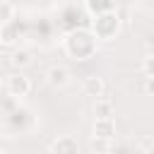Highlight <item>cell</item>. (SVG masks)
<instances>
[{
    "mask_svg": "<svg viewBox=\"0 0 154 154\" xmlns=\"http://www.w3.org/2000/svg\"><path fill=\"white\" fill-rule=\"evenodd\" d=\"M103 91H106V82H103L101 77H96V75L84 77V82H82V94H84V96H91V99L96 101V99L103 96Z\"/></svg>",
    "mask_w": 154,
    "mask_h": 154,
    "instance_id": "277c9868",
    "label": "cell"
},
{
    "mask_svg": "<svg viewBox=\"0 0 154 154\" xmlns=\"http://www.w3.org/2000/svg\"><path fill=\"white\" fill-rule=\"evenodd\" d=\"M142 72L144 77H154V53H147L142 58Z\"/></svg>",
    "mask_w": 154,
    "mask_h": 154,
    "instance_id": "4fadbf2b",
    "label": "cell"
},
{
    "mask_svg": "<svg viewBox=\"0 0 154 154\" xmlns=\"http://www.w3.org/2000/svg\"><path fill=\"white\" fill-rule=\"evenodd\" d=\"M2 89H5V94H7L10 99L22 101L24 96H29V91H31V82H29V77H24L22 72H12V75L5 77Z\"/></svg>",
    "mask_w": 154,
    "mask_h": 154,
    "instance_id": "3957f363",
    "label": "cell"
},
{
    "mask_svg": "<svg viewBox=\"0 0 154 154\" xmlns=\"http://www.w3.org/2000/svg\"><path fill=\"white\" fill-rule=\"evenodd\" d=\"M91 137L113 140L116 137V120L113 118H96L94 120V128H91Z\"/></svg>",
    "mask_w": 154,
    "mask_h": 154,
    "instance_id": "8992f818",
    "label": "cell"
},
{
    "mask_svg": "<svg viewBox=\"0 0 154 154\" xmlns=\"http://www.w3.org/2000/svg\"><path fill=\"white\" fill-rule=\"evenodd\" d=\"M87 10L94 17H99L106 12H116V5H113V0H87Z\"/></svg>",
    "mask_w": 154,
    "mask_h": 154,
    "instance_id": "9c48e42d",
    "label": "cell"
},
{
    "mask_svg": "<svg viewBox=\"0 0 154 154\" xmlns=\"http://www.w3.org/2000/svg\"><path fill=\"white\" fill-rule=\"evenodd\" d=\"M147 154H154V144H152V147H149V152H147Z\"/></svg>",
    "mask_w": 154,
    "mask_h": 154,
    "instance_id": "e0dca14e",
    "label": "cell"
},
{
    "mask_svg": "<svg viewBox=\"0 0 154 154\" xmlns=\"http://www.w3.org/2000/svg\"><path fill=\"white\" fill-rule=\"evenodd\" d=\"M0 36H2V46H12V43H14V31H12V24H2Z\"/></svg>",
    "mask_w": 154,
    "mask_h": 154,
    "instance_id": "5bb4252c",
    "label": "cell"
},
{
    "mask_svg": "<svg viewBox=\"0 0 154 154\" xmlns=\"http://www.w3.org/2000/svg\"><path fill=\"white\" fill-rule=\"evenodd\" d=\"M111 147H113V140L91 137V142H89V149H91V154H108V152H111Z\"/></svg>",
    "mask_w": 154,
    "mask_h": 154,
    "instance_id": "8fae6325",
    "label": "cell"
},
{
    "mask_svg": "<svg viewBox=\"0 0 154 154\" xmlns=\"http://www.w3.org/2000/svg\"><path fill=\"white\" fill-rule=\"evenodd\" d=\"M51 152L53 154H79V144L72 135H60L58 140L51 142Z\"/></svg>",
    "mask_w": 154,
    "mask_h": 154,
    "instance_id": "5b68a950",
    "label": "cell"
},
{
    "mask_svg": "<svg viewBox=\"0 0 154 154\" xmlns=\"http://www.w3.org/2000/svg\"><path fill=\"white\" fill-rule=\"evenodd\" d=\"M10 63H12L14 67H26V65H31V53H29L26 48H17V51L12 53V58H10Z\"/></svg>",
    "mask_w": 154,
    "mask_h": 154,
    "instance_id": "30bf717a",
    "label": "cell"
},
{
    "mask_svg": "<svg viewBox=\"0 0 154 154\" xmlns=\"http://www.w3.org/2000/svg\"><path fill=\"white\" fill-rule=\"evenodd\" d=\"M0 154H12V152L10 149H0Z\"/></svg>",
    "mask_w": 154,
    "mask_h": 154,
    "instance_id": "2e32d148",
    "label": "cell"
},
{
    "mask_svg": "<svg viewBox=\"0 0 154 154\" xmlns=\"http://www.w3.org/2000/svg\"><path fill=\"white\" fill-rule=\"evenodd\" d=\"M113 101L108 99V96H101V99H96L94 101V116L96 118H113Z\"/></svg>",
    "mask_w": 154,
    "mask_h": 154,
    "instance_id": "ba28073f",
    "label": "cell"
},
{
    "mask_svg": "<svg viewBox=\"0 0 154 154\" xmlns=\"http://www.w3.org/2000/svg\"><path fill=\"white\" fill-rule=\"evenodd\" d=\"M144 91L149 96H154V77H144Z\"/></svg>",
    "mask_w": 154,
    "mask_h": 154,
    "instance_id": "9a60e30c",
    "label": "cell"
},
{
    "mask_svg": "<svg viewBox=\"0 0 154 154\" xmlns=\"http://www.w3.org/2000/svg\"><path fill=\"white\" fill-rule=\"evenodd\" d=\"M14 14H17L14 5H12L10 0H2V2H0V22H2V24H12Z\"/></svg>",
    "mask_w": 154,
    "mask_h": 154,
    "instance_id": "7c38bea8",
    "label": "cell"
},
{
    "mask_svg": "<svg viewBox=\"0 0 154 154\" xmlns=\"http://www.w3.org/2000/svg\"><path fill=\"white\" fill-rule=\"evenodd\" d=\"M65 51L75 58V60H87L96 53V36L87 34V31H75L67 36L65 41Z\"/></svg>",
    "mask_w": 154,
    "mask_h": 154,
    "instance_id": "6da1fadb",
    "label": "cell"
},
{
    "mask_svg": "<svg viewBox=\"0 0 154 154\" xmlns=\"http://www.w3.org/2000/svg\"><path fill=\"white\" fill-rule=\"evenodd\" d=\"M118 29H120V19H118L116 12L99 14V17H94V22H91V34H94L96 38H101V41H111V38L118 34Z\"/></svg>",
    "mask_w": 154,
    "mask_h": 154,
    "instance_id": "7a4b0ae2",
    "label": "cell"
},
{
    "mask_svg": "<svg viewBox=\"0 0 154 154\" xmlns=\"http://www.w3.org/2000/svg\"><path fill=\"white\" fill-rule=\"evenodd\" d=\"M46 79H48V84H51V87L63 89V87H67V82H70V70H67V67H63V65H53V67H48Z\"/></svg>",
    "mask_w": 154,
    "mask_h": 154,
    "instance_id": "52a82bcc",
    "label": "cell"
}]
</instances>
